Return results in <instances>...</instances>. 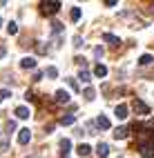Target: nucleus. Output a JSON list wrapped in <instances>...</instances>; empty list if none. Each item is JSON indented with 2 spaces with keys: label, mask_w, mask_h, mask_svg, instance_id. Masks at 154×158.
Wrapping results in <instances>:
<instances>
[{
  "label": "nucleus",
  "mask_w": 154,
  "mask_h": 158,
  "mask_svg": "<svg viewBox=\"0 0 154 158\" xmlns=\"http://www.w3.org/2000/svg\"><path fill=\"white\" fill-rule=\"evenodd\" d=\"M76 152H78V156H80V158H87V156H89V152H92V147H89L87 143H80V145L76 147Z\"/></svg>",
  "instance_id": "obj_6"
},
{
  "label": "nucleus",
  "mask_w": 154,
  "mask_h": 158,
  "mask_svg": "<svg viewBox=\"0 0 154 158\" xmlns=\"http://www.w3.org/2000/svg\"><path fill=\"white\" fill-rule=\"evenodd\" d=\"M96 125L101 129H109V118H105V116H98L96 118Z\"/></svg>",
  "instance_id": "obj_14"
},
{
  "label": "nucleus",
  "mask_w": 154,
  "mask_h": 158,
  "mask_svg": "<svg viewBox=\"0 0 154 158\" xmlns=\"http://www.w3.org/2000/svg\"><path fill=\"white\" fill-rule=\"evenodd\" d=\"M40 7H43L45 14H56L58 9H60V2H58V0H49V2H43Z\"/></svg>",
  "instance_id": "obj_1"
},
{
  "label": "nucleus",
  "mask_w": 154,
  "mask_h": 158,
  "mask_svg": "<svg viewBox=\"0 0 154 158\" xmlns=\"http://www.w3.org/2000/svg\"><path fill=\"white\" fill-rule=\"evenodd\" d=\"M69 18H71V20H74V23H76V20L80 18V9H78V7H74V9H71V11H69Z\"/></svg>",
  "instance_id": "obj_20"
},
{
  "label": "nucleus",
  "mask_w": 154,
  "mask_h": 158,
  "mask_svg": "<svg viewBox=\"0 0 154 158\" xmlns=\"http://www.w3.org/2000/svg\"><path fill=\"white\" fill-rule=\"evenodd\" d=\"M9 149V136L7 134H0V154H5Z\"/></svg>",
  "instance_id": "obj_13"
},
{
  "label": "nucleus",
  "mask_w": 154,
  "mask_h": 158,
  "mask_svg": "<svg viewBox=\"0 0 154 158\" xmlns=\"http://www.w3.org/2000/svg\"><path fill=\"white\" fill-rule=\"evenodd\" d=\"M36 51H38V54H47V47L43 43H36Z\"/></svg>",
  "instance_id": "obj_25"
},
{
  "label": "nucleus",
  "mask_w": 154,
  "mask_h": 158,
  "mask_svg": "<svg viewBox=\"0 0 154 158\" xmlns=\"http://www.w3.org/2000/svg\"><path fill=\"white\" fill-rule=\"evenodd\" d=\"M51 29H54V34H58V31H63V25H60V23H54V25H51Z\"/></svg>",
  "instance_id": "obj_27"
},
{
  "label": "nucleus",
  "mask_w": 154,
  "mask_h": 158,
  "mask_svg": "<svg viewBox=\"0 0 154 158\" xmlns=\"http://www.w3.org/2000/svg\"><path fill=\"white\" fill-rule=\"evenodd\" d=\"M127 136H130V127H118V129L114 131V138H116V140H125Z\"/></svg>",
  "instance_id": "obj_8"
},
{
  "label": "nucleus",
  "mask_w": 154,
  "mask_h": 158,
  "mask_svg": "<svg viewBox=\"0 0 154 158\" xmlns=\"http://www.w3.org/2000/svg\"><path fill=\"white\" fill-rule=\"evenodd\" d=\"M69 87L74 89V91H78V85H76V80H74V78H69Z\"/></svg>",
  "instance_id": "obj_30"
},
{
  "label": "nucleus",
  "mask_w": 154,
  "mask_h": 158,
  "mask_svg": "<svg viewBox=\"0 0 154 158\" xmlns=\"http://www.w3.org/2000/svg\"><path fill=\"white\" fill-rule=\"evenodd\" d=\"M94 98H96V91L92 89V87H87L85 89V100H94Z\"/></svg>",
  "instance_id": "obj_21"
},
{
  "label": "nucleus",
  "mask_w": 154,
  "mask_h": 158,
  "mask_svg": "<svg viewBox=\"0 0 154 158\" xmlns=\"http://www.w3.org/2000/svg\"><path fill=\"white\" fill-rule=\"evenodd\" d=\"M94 56L96 58H103V56H105V49H103V47H94Z\"/></svg>",
  "instance_id": "obj_24"
},
{
  "label": "nucleus",
  "mask_w": 154,
  "mask_h": 158,
  "mask_svg": "<svg viewBox=\"0 0 154 158\" xmlns=\"http://www.w3.org/2000/svg\"><path fill=\"white\" fill-rule=\"evenodd\" d=\"M56 102L67 105V102H69V94H67L65 89H58V91H56Z\"/></svg>",
  "instance_id": "obj_7"
},
{
  "label": "nucleus",
  "mask_w": 154,
  "mask_h": 158,
  "mask_svg": "<svg viewBox=\"0 0 154 158\" xmlns=\"http://www.w3.org/2000/svg\"><path fill=\"white\" fill-rule=\"evenodd\" d=\"M78 78H80V82H83V85H89L92 73H89V71H80V73H78Z\"/></svg>",
  "instance_id": "obj_17"
},
{
  "label": "nucleus",
  "mask_w": 154,
  "mask_h": 158,
  "mask_svg": "<svg viewBox=\"0 0 154 158\" xmlns=\"http://www.w3.org/2000/svg\"><path fill=\"white\" fill-rule=\"evenodd\" d=\"M20 67H23V69H36V58H32V56L23 58V60H20Z\"/></svg>",
  "instance_id": "obj_9"
},
{
  "label": "nucleus",
  "mask_w": 154,
  "mask_h": 158,
  "mask_svg": "<svg viewBox=\"0 0 154 158\" xmlns=\"http://www.w3.org/2000/svg\"><path fill=\"white\" fill-rule=\"evenodd\" d=\"M114 116H116L118 120L127 118V105H116V109H114Z\"/></svg>",
  "instance_id": "obj_5"
},
{
  "label": "nucleus",
  "mask_w": 154,
  "mask_h": 158,
  "mask_svg": "<svg viewBox=\"0 0 154 158\" xmlns=\"http://www.w3.org/2000/svg\"><path fill=\"white\" fill-rule=\"evenodd\" d=\"M134 111L145 116V114H150V107H148V105L143 102V100H139V98H136V100H134Z\"/></svg>",
  "instance_id": "obj_2"
},
{
  "label": "nucleus",
  "mask_w": 154,
  "mask_h": 158,
  "mask_svg": "<svg viewBox=\"0 0 154 158\" xmlns=\"http://www.w3.org/2000/svg\"><path fill=\"white\" fill-rule=\"evenodd\" d=\"M74 120H76V116L74 114H67V116L60 118V125H74Z\"/></svg>",
  "instance_id": "obj_18"
},
{
  "label": "nucleus",
  "mask_w": 154,
  "mask_h": 158,
  "mask_svg": "<svg viewBox=\"0 0 154 158\" xmlns=\"http://www.w3.org/2000/svg\"><path fill=\"white\" fill-rule=\"evenodd\" d=\"M94 76H96V78H105V76H107V67L98 62V65L94 67Z\"/></svg>",
  "instance_id": "obj_12"
},
{
  "label": "nucleus",
  "mask_w": 154,
  "mask_h": 158,
  "mask_svg": "<svg viewBox=\"0 0 154 158\" xmlns=\"http://www.w3.org/2000/svg\"><path fill=\"white\" fill-rule=\"evenodd\" d=\"M103 40H105V43H109V45H118V43H121V38L114 36V34H105V36H103Z\"/></svg>",
  "instance_id": "obj_15"
},
{
  "label": "nucleus",
  "mask_w": 154,
  "mask_h": 158,
  "mask_svg": "<svg viewBox=\"0 0 154 158\" xmlns=\"http://www.w3.org/2000/svg\"><path fill=\"white\" fill-rule=\"evenodd\" d=\"M29 140H32V131H29V129H20L18 131V143L20 145H27Z\"/></svg>",
  "instance_id": "obj_4"
},
{
  "label": "nucleus",
  "mask_w": 154,
  "mask_h": 158,
  "mask_svg": "<svg viewBox=\"0 0 154 158\" xmlns=\"http://www.w3.org/2000/svg\"><path fill=\"white\" fill-rule=\"evenodd\" d=\"M16 116H18V118H29V109L27 107H16Z\"/></svg>",
  "instance_id": "obj_16"
},
{
  "label": "nucleus",
  "mask_w": 154,
  "mask_h": 158,
  "mask_svg": "<svg viewBox=\"0 0 154 158\" xmlns=\"http://www.w3.org/2000/svg\"><path fill=\"white\" fill-rule=\"evenodd\" d=\"M145 129H154V118H150V120L145 123Z\"/></svg>",
  "instance_id": "obj_31"
},
{
  "label": "nucleus",
  "mask_w": 154,
  "mask_h": 158,
  "mask_svg": "<svg viewBox=\"0 0 154 158\" xmlns=\"http://www.w3.org/2000/svg\"><path fill=\"white\" fill-rule=\"evenodd\" d=\"M80 45H83V38H80V36H74V47H80Z\"/></svg>",
  "instance_id": "obj_28"
},
{
  "label": "nucleus",
  "mask_w": 154,
  "mask_h": 158,
  "mask_svg": "<svg viewBox=\"0 0 154 158\" xmlns=\"http://www.w3.org/2000/svg\"><path fill=\"white\" fill-rule=\"evenodd\" d=\"M7 34H9V36H16V34H18V25L14 23V20L7 25Z\"/></svg>",
  "instance_id": "obj_19"
},
{
  "label": "nucleus",
  "mask_w": 154,
  "mask_h": 158,
  "mask_svg": "<svg viewBox=\"0 0 154 158\" xmlns=\"http://www.w3.org/2000/svg\"><path fill=\"white\" fill-rule=\"evenodd\" d=\"M14 129H16V123L9 120V123H7V131H14Z\"/></svg>",
  "instance_id": "obj_29"
},
{
  "label": "nucleus",
  "mask_w": 154,
  "mask_h": 158,
  "mask_svg": "<svg viewBox=\"0 0 154 158\" xmlns=\"http://www.w3.org/2000/svg\"><path fill=\"white\" fill-rule=\"evenodd\" d=\"M45 73H47L49 78H58V69H56V67H49V69H47Z\"/></svg>",
  "instance_id": "obj_23"
},
{
  "label": "nucleus",
  "mask_w": 154,
  "mask_h": 158,
  "mask_svg": "<svg viewBox=\"0 0 154 158\" xmlns=\"http://www.w3.org/2000/svg\"><path fill=\"white\" fill-rule=\"evenodd\" d=\"M5 54H7V49H5L2 45H0V58H5Z\"/></svg>",
  "instance_id": "obj_33"
},
{
  "label": "nucleus",
  "mask_w": 154,
  "mask_h": 158,
  "mask_svg": "<svg viewBox=\"0 0 154 158\" xmlns=\"http://www.w3.org/2000/svg\"><path fill=\"white\" fill-rule=\"evenodd\" d=\"M0 27H2V18H0Z\"/></svg>",
  "instance_id": "obj_34"
},
{
  "label": "nucleus",
  "mask_w": 154,
  "mask_h": 158,
  "mask_svg": "<svg viewBox=\"0 0 154 158\" xmlns=\"http://www.w3.org/2000/svg\"><path fill=\"white\" fill-rule=\"evenodd\" d=\"M7 96H11V94H9V89H0V102H2Z\"/></svg>",
  "instance_id": "obj_26"
},
{
  "label": "nucleus",
  "mask_w": 154,
  "mask_h": 158,
  "mask_svg": "<svg viewBox=\"0 0 154 158\" xmlns=\"http://www.w3.org/2000/svg\"><path fill=\"white\" fill-rule=\"evenodd\" d=\"M139 152H141L143 158H154V145H150V143H148V145H141Z\"/></svg>",
  "instance_id": "obj_3"
},
{
  "label": "nucleus",
  "mask_w": 154,
  "mask_h": 158,
  "mask_svg": "<svg viewBox=\"0 0 154 158\" xmlns=\"http://www.w3.org/2000/svg\"><path fill=\"white\" fill-rule=\"evenodd\" d=\"M152 60H154V58H152L150 54H143V56L139 58V62H141V65H150V62H152Z\"/></svg>",
  "instance_id": "obj_22"
},
{
  "label": "nucleus",
  "mask_w": 154,
  "mask_h": 158,
  "mask_svg": "<svg viewBox=\"0 0 154 158\" xmlns=\"http://www.w3.org/2000/svg\"><path fill=\"white\" fill-rule=\"evenodd\" d=\"M96 154H98L101 158H107V156H109V145H107V143H101V145L96 147Z\"/></svg>",
  "instance_id": "obj_10"
},
{
  "label": "nucleus",
  "mask_w": 154,
  "mask_h": 158,
  "mask_svg": "<svg viewBox=\"0 0 154 158\" xmlns=\"http://www.w3.org/2000/svg\"><path fill=\"white\" fill-rule=\"evenodd\" d=\"M69 149H71V140H69V138H63V140H60V154H63V156L67 158Z\"/></svg>",
  "instance_id": "obj_11"
},
{
  "label": "nucleus",
  "mask_w": 154,
  "mask_h": 158,
  "mask_svg": "<svg viewBox=\"0 0 154 158\" xmlns=\"http://www.w3.org/2000/svg\"><path fill=\"white\" fill-rule=\"evenodd\" d=\"M105 7H116V0H105Z\"/></svg>",
  "instance_id": "obj_32"
}]
</instances>
